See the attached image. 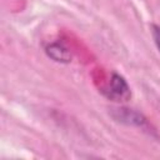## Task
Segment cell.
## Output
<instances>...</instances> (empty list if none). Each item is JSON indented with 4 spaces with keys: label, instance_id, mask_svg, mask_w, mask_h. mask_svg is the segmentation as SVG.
I'll return each instance as SVG.
<instances>
[{
    "label": "cell",
    "instance_id": "4",
    "mask_svg": "<svg viewBox=\"0 0 160 160\" xmlns=\"http://www.w3.org/2000/svg\"><path fill=\"white\" fill-rule=\"evenodd\" d=\"M150 29H151V35H152L154 42H155L156 48H158L159 51H160V26H158V25H155V24H151Z\"/></svg>",
    "mask_w": 160,
    "mask_h": 160
},
{
    "label": "cell",
    "instance_id": "3",
    "mask_svg": "<svg viewBox=\"0 0 160 160\" xmlns=\"http://www.w3.org/2000/svg\"><path fill=\"white\" fill-rule=\"evenodd\" d=\"M45 52L54 61L64 62V64H68L71 61V54H70L69 49L65 48L60 42H52V44L48 45L45 49Z\"/></svg>",
    "mask_w": 160,
    "mask_h": 160
},
{
    "label": "cell",
    "instance_id": "1",
    "mask_svg": "<svg viewBox=\"0 0 160 160\" xmlns=\"http://www.w3.org/2000/svg\"><path fill=\"white\" fill-rule=\"evenodd\" d=\"M110 116L121 124L131 125V126H144L146 124V119L142 114L136 110L128 108H112L110 109Z\"/></svg>",
    "mask_w": 160,
    "mask_h": 160
},
{
    "label": "cell",
    "instance_id": "2",
    "mask_svg": "<svg viewBox=\"0 0 160 160\" xmlns=\"http://www.w3.org/2000/svg\"><path fill=\"white\" fill-rule=\"evenodd\" d=\"M109 98L114 100H128L130 96V89L125 79L119 74H112L110 80V90L108 94Z\"/></svg>",
    "mask_w": 160,
    "mask_h": 160
}]
</instances>
